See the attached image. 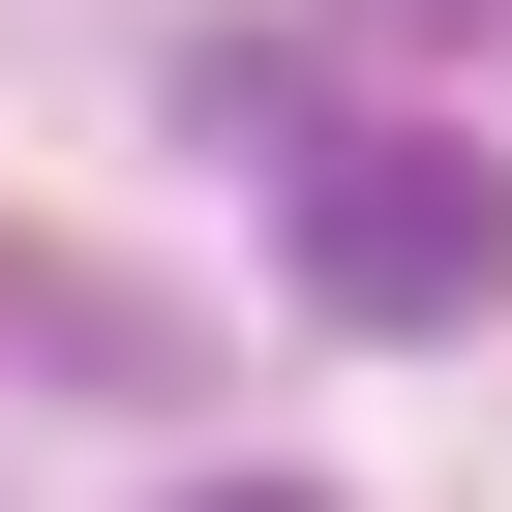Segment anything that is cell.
I'll return each mask as SVG.
<instances>
[{
  "label": "cell",
  "mask_w": 512,
  "mask_h": 512,
  "mask_svg": "<svg viewBox=\"0 0 512 512\" xmlns=\"http://www.w3.org/2000/svg\"><path fill=\"white\" fill-rule=\"evenodd\" d=\"M272 241H302L332 332H482V302H512V151H482V121H332V151L272 181Z\"/></svg>",
  "instance_id": "cell-1"
},
{
  "label": "cell",
  "mask_w": 512,
  "mask_h": 512,
  "mask_svg": "<svg viewBox=\"0 0 512 512\" xmlns=\"http://www.w3.org/2000/svg\"><path fill=\"white\" fill-rule=\"evenodd\" d=\"M211 512H332V482H211Z\"/></svg>",
  "instance_id": "cell-2"
}]
</instances>
